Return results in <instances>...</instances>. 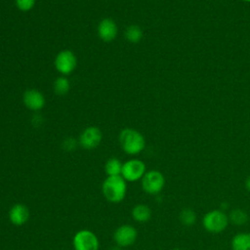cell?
I'll return each instance as SVG.
<instances>
[{
  "mask_svg": "<svg viewBox=\"0 0 250 250\" xmlns=\"http://www.w3.org/2000/svg\"><path fill=\"white\" fill-rule=\"evenodd\" d=\"M29 219V210L28 208L21 204L17 203L13 205L9 211V220L15 226H22Z\"/></svg>",
  "mask_w": 250,
  "mask_h": 250,
  "instance_id": "cell-12",
  "label": "cell"
},
{
  "mask_svg": "<svg viewBox=\"0 0 250 250\" xmlns=\"http://www.w3.org/2000/svg\"><path fill=\"white\" fill-rule=\"evenodd\" d=\"M56 70L62 76L71 74L77 65V59L75 54L70 50L60 51L54 61Z\"/></svg>",
  "mask_w": 250,
  "mask_h": 250,
  "instance_id": "cell-5",
  "label": "cell"
},
{
  "mask_svg": "<svg viewBox=\"0 0 250 250\" xmlns=\"http://www.w3.org/2000/svg\"><path fill=\"white\" fill-rule=\"evenodd\" d=\"M244 186H245V188H246V190L250 192V176H248V177L246 178Z\"/></svg>",
  "mask_w": 250,
  "mask_h": 250,
  "instance_id": "cell-23",
  "label": "cell"
},
{
  "mask_svg": "<svg viewBox=\"0 0 250 250\" xmlns=\"http://www.w3.org/2000/svg\"><path fill=\"white\" fill-rule=\"evenodd\" d=\"M53 89H54V92L59 96L65 95L66 93H68L70 89L69 80L67 79L66 76H62V75L57 77L54 81Z\"/></svg>",
  "mask_w": 250,
  "mask_h": 250,
  "instance_id": "cell-19",
  "label": "cell"
},
{
  "mask_svg": "<svg viewBox=\"0 0 250 250\" xmlns=\"http://www.w3.org/2000/svg\"><path fill=\"white\" fill-rule=\"evenodd\" d=\"M179 220L185 227H191L195 224L197 215L193 209L186 207L181 210L179 214Z\"/></svg>",
  "mask_w": 250,
  "mask_h": 250,
  "instance_id": "cell-18",
  "label": "cell"
},
{
  "mask_svg": "<svg viewBox=\"0 0 250 250\" xmlns=\"http://www.w3.org/2000/svg\"><path fill=\"white\" fill-rule=\"evenodd\" d=\"M123 163L116 157H110L107 159L104 165V171L107 176H120Z\"/></svg>",
  "mask_w": 250,
  "mask_h": 250,
  "instance_id": "cell-17",
  "label": "cell"
},
{
  "mask_svg": "<svg viewBox=\"0 0 250 250\" xmlns=\"http://www.w3.org/2000/svg\"><path fill=\"white\" fill-rule=\"evenodd\" d=\"M145 192L151 195L158 194L165 186V177L158 170H148L141 180Z\"/></svg>",
  "mask_w": 250,
  "mask_h": 250,
  "instance_id": "cell-4",
  "label": "cell"
},
{
  "mask_svg": "<svg viewBox=\"0 0 250 250\" xmlns=\"http://www.w3.org/2000/svg\"><path fill=\"white\" fill-rule=\"evenodd\" d=\"M103 134L99 127L88 126L79 135L78 144L85 149H94L102 142Z\"/></svg>",
  "mask_w": 250,
  "mask_h": 250,
  "instance_id": "cell-8",
  "label": "cell"
},
{
  "mask_svg": "<svg viewBox=\"0 0 250 250\" xmlns=\"http://www.w3.org/2000/svg\"><path fill=\"white\" fill-rule=\"evenodd\" d=\"M172 250H183V249H181V248H179V247H176V248H173Z\"/></svg>",
  "mask_w": 250,
  "mask_h": 250,
  "instance_id": "cell-25",
  "label": "cell"
},
{
  "mask_svg": "<svg viewBox=\"0 0 250 250\" xmlns=\"http://www.w3.org/2000/svg\"><path fill=\"white\" fill-rule=\"evenodd\" d=\"M229 224L228 214L221 209H213L205 213L202 218L203 229L213 234L221 233Z\"/></svg>",
  "mask_w": 250,
  "mask_h": 250,
  "instance_id": "cell-3",
  "label": "cell"
},
{
  "mask_svg": "<svg viewBox=\"0 0 250 250\" xmlns=\"http://www.w3.org/2000/svg\"><path fill=\"white\" fill-rule=\"evenodd\" d=\"M151 209L146 204H137L132 209V218L138 223H146L151 218Z\"/></svg>",
  "mask_w": 250,
  "mask_h": 250,
  "instance_id": "cell-14",
  "label": "cell"
},
{
  "mask_svg": "<svg viewBox=\"0 0 250 250\" xmlns=\"http://www.w3.org/2000/svg\"><path fill=\"white\" fill-rule=\"evenodd\" d=\"M36 0H15V5L21 12H28L35 6Z\"/></svg>",
  "mask_w": 250,
  "mask_h": 250,
  "instance_id": "cell-20",
  "label": "cell"
},
{
  "mask_svg": "<svg viewBox=\"0 0 250 250\" xmlns=\"http://www.w3.org/2000/svg\"><path fill=\"white\" fill-rule=\"evenodd\" d=\"M242 1H244V2H250V0H242Z\"/></svg>",
  "mask_w": 250,
  "mask_h": 250,
  "instance_id": "cell-26",
  "label": "cell"
},
{
  "mask_svg": "<svg viewBox=\"0 0 250 250\" xmlns=\"http://www.w3.org/2000/svg\"><path fill=\"white\" fill-rule=\"evenodd\" d=\"M231 250H250V232L241 231L233 235L230 241Z\"/></svg>",
  "mask_w": 250,
  "mask_h": 250,
  "instance_id": "cell-13",
  "label": "cell"
},
{
  "mask_svg": "<svg viewBox=\"0 0 250 250\" xmlns=\"http://www.w3.org/2000/svg\"><path fill=\"white\" fill-rule=\"evenodd\" d=\"M104 198L111 203L121 202L127 193V182L120 176H107L102 185Z\"/></svg>",
  "mask_w": 250,
  "mask_h": 250,
  "instance_id": "cell-1",
  "label": "cell"
},
{
  "mask_svg": "<svg viewBox=\"0 0 250 250\" xmlns=\"http://www.w3.org/2000/svg\"><path fill=\"white\" fill-rule=\"evenodd\" d=\"M31 122H32V124L34 126H39V125H41L43 123V118H42V116L40 114L35 113L32 116V118H31Z\"/></svg>",
  "mask_w": 250,
  "mask_h": 250,
  "instance_id": "cell-22",
  "label": "cell"
},
{
  "mask_svg": "<svg viewBox=\"0 0 250 250\" xmlns=\"http://www.w3.org/2000/svg\"><path fill=\"white\" fill-rule=\"evenodd\" d=\"M137 237L138 231L131 225H122L118 227L113 233V239L116 245L121 248L133 245L137 240Z\"/></svg>",
  "mask_w": 250,
  "mask_h": 250,
  "instance_id": "cell-9",
  "label": "cell"
},
{
  "mask_svg": "<svg viewBox=\"0 0 250 250\" xmlns=\"http://www.w3.org/2000/svg\"><path fill=\"white\" fill-rule=\"evenodd\" d=\"M109 250H122V249H121V247L116 246V247H112V248H110Z\"/></svg>",
  "mask_w": 250,
  "mask_h": 250,
  "instance_id": "cell-24",
  "label": "cell"
},
{
  "mask_svg": "<svg viewBox=\"0 0 250 250\" xmlns=\"http://www.w3.org/2000/svg\"><path fill=\"white\" fill-rule=\"evenodd\" d=\"M146 172V167L145 162L141 159L132 158L123 163L121 176L126 182L133 183V182L142 180Z\"/></svg>",
  "mask_w": 250,
  "mask_h": 250,
  "instance_id": "cell-6",
  "label": "cell"
},
{
  "mask_svg": "<svg viewBox=\"0 0 250 250\" xmlns=\"http://www.w3.org/2000/svg\"><path fill=\"white\" fill-rule=\"evenodd\" d=\"M228 216L229 223L235 226H243L248 222L249 219L247 212L241 208L232 209Z\"/></svg>",
  "mask_w": 250,
  "mask_h": 250,
  "instance_id": "cell-16",
  "label": "cell"
},
{
  "mask_svg": "<svg viewBox=\"0 0 250 250\" xmlns=\"http://www.w3.org/2000/svg\"><path fill=\"white\" fill-rule=\"evenodd\" d=\"M77 146V142L73 139V138H66L63 140L62 142V147L64 150H67V151H71L73 149H75Z\"/></svg>",
  "mask_w": 250,
  "mask_h": 250,
  "instance_id": "cell-21",
  "label": "cell"
},
{
  "mask_svg": "<svg viewBox=\"0 0 250 250\" xmlns=\"http://www.w3.org/2000/svg\"><path fill=\"white\" fill-rule=\"evenodd\" d=\"M119 144L122 150L129 155H137L146 147V140L142 133L133 128H125L119 133Z\"/></svg>",
  "mask_w": 250,
  "mask_h": 250,
  "instance_id": "cell-2",
  "label": "cell"
},
{
  "mask_svg": "<svg viewBox=\"0 0 250 250\" xmlns=\"http://www.w3.org/2000/svg\"><path fill=\"white\" fill-rule=\"evenodd\" d=\"M22 103L26 108L34 112L41 110L45 106L44 95L36 89H28L22 95Z\"/></svg>",
  "mask_w": 250,
  "mask_h": 250,
  "instance_id": "cell-10",
  "label": "cell"
},
{
  "mask_svg": "<svg viewBox=\"0 0 250 250\" xmlns=\"http://www.w3.org/2000/svg\"><path fill=\"white\" fill-rule=\"evenodd\" d=\"M74 250H99L98 236L89 229L78 230L72 239Z\"/></svg>",
  "mask_w": 250,
  "mask_h": 250,
  "instance_id": "cell-7",
  "label": "cell"
},
{
  "mask_svg": "<svg viewBox=\"0 0 250 250\" xmlns=\"http://www.w3.org/2000/svg\"><path fill=\"white\" fill-rule=\"evenodd\" d=\"M98 36L104 42H111L114 40L118 33V27L116 22L110 18H104L101 20L97 27Z\"/></svg>",
  "mask_w": 250,
  "mask_h": 250,
  "instance_id": "cell-11",
  "label": "cell"
},
{
  "mask_svg": "<svg viewBox=\"0 0 250 250\" xmlns=\"http://www.w3.org/2000/svg\"><path fill=\"white\" fill-rule=\"evenodd\" d=\"M143 35H144V33H143L142 28L137 24H131V25L127 26L124 31L125 39L132 44L139 43L142 40Z\"/></svg>",
  "mask_w": 250,
  "mask_h": 250,
  "instance_id": "cell-15",
  "label": "cell"
}]
</instances>
